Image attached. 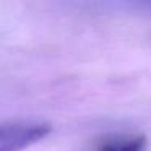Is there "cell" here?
Returning a JSON list of instances; mask_svg holds the SVG:
<instances>
[{
  "instance_id": "6da1fadb",
  "label": "cell",
  "mask_w": 151,
  "mask_h": 151,
  "mask_svg": "<svg viewBox=\"0 0 151 151\" xmlns=\"http://www.w3.org/2000/svg\"><path fill=\"white\" fill-rule=\"evenodd\" d=\"M50 125L44 122H5L0 124V151H23L44 140Z\"/></svg>"
},
{
  "instance_id": "7a4b0ae2",
  "label": "cell",
  "mask_w": 151,
  "mask_h": 151,
  "mask_svg": "<svg viewBox=\"0 0 151 151\" xmlns=\"http://www.w3.org/2000/svg\"><path fill=\"white\" fill-rule=\"evenodd\" d=\"M98 151H148V141L143 135L115 137L104 141Z\"/></svg>"
}]
</instances>
